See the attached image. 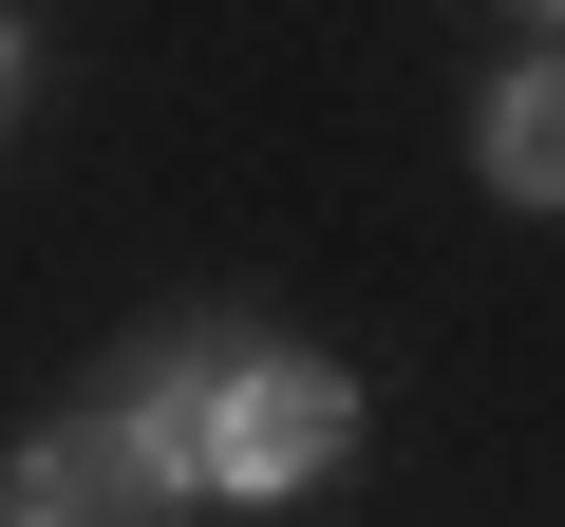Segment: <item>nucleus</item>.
Wrapping results in <instances>:
<instances>
[{
    "label": "nucleus",
    "mask_w": 565,
    "mask_h": 527,
    "mask_svg": "<svg viewBox=\"0 0 565 527\" xmlns=\"http://www.w3.org/2000/svg\"><path fill=\"white\" fill-rule=\"evenodd\" d=\"M114 396L189 452V490L207 508H302V490H340L359 471V358H321V340H264V321H170V340H132L114 358Z\"/></svg>",
    "instance_id": "f257e3e1"
},
{
    "label": "nucleus",
    "mask_w": 565,
    "mask_h": 527,
    "mask_svg": "<svg viewBox=\"0 0 565 527\" xmlns=\"http://www.w3.org/2000/svg\"><path fill=\"white\" fill-rule=\"evenodd\" d=\"M207 490H189V452L95 377V396H57L20 452H0V527H189Z\"/></svg>",
    "instance_id": "f03ea898"
},
{
    "label": "nucleus",
    "mask_w": 565,
    "mask_h": 527,
    "mask_svg": "<svg viewBox=\"0 0 565 527\" xmlns=\"http://www.w3.org/2000/svg\"><path fill=\"white\" fill-rule=\"evenodd\" d=\"M471 170H490V207H565V39L471 95Z\"/></svg>",
    "instance_id": "7ed1b4c3"
},
{
    "label": "nucleus",
    "mask_w": 565,
    "mask_h": 527,
    "mask_svg": "<svg viewBox=\"0 0 565 527\" xmlns=\"http://www.w3.org/2000/svg\"><path fill=\"white\" fill-rule=\"evenodd\" d=\"M20 114H39V39L0 20V151H20Z\"/></svg>",
    "instance_id": "20e7f679"
},
{
    "label": "nucleus",
    "mask_w": 565,
    "mask_h": 527,
    "mask_svg": "<svg viewBox=\"0 0 565 527\" xmlns=\"http://www.w3.org/2000/svg\"><path fill=\"white\" fill-rule=\"evenodd\" d=\"M527 20H546V39H565V0H527Z\"/></svg>",
    "instance_id": "39448f33"
}]
</instances>
